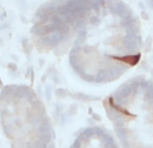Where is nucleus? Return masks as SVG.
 I'll return each instance as SVG.
<instances>
[{"mask_svg":"<svg viewBox=\"0 0 153 148\" xmlns=\"http://www.w3.org/2000/svg\"><path fill=\"white\" fill-rule=\"evenodd\" d=\"M141 24L122 0H94L70 50L74 73L89 84H109L140 62Z\"/></svg>","mask_w":153,"mask_h":148,"instance_id":"nucleus-1","label":"nucleus"},{"mask_svg":"<svg viewBox=\"0 0 153 148\" xmlns=\"http://www.w3.org/2000/svg\"><path fill=\"white\" fill-rule=\"evenodd\" d=\"M71 148H120L114 136L101 125L87 127L76 135Z\"/></svg>","mask_w":153,"mask_h":148,"instance_id":"nucleus-5","label":"nucleus"},{"mask_svg":"<svg viewBox=\"0 0 153 148\" xmlns=\"http://www.w3.org/2000/svg\"><path fill=\"white\" fill-rule=\"evenodd\" d=\"M94 0H50L35 13L31 35L40 51L51 53L76 34L79 24Z\"/></svg>","mask_w":153,"mask_h":148,"instance_id":"nucleus-4","label":"nucleus"},{"mask_svg":"<svg viewBox=\"0 0 153 148\" xmlns=\"http://www.w3.org/2000/svg\"><path fill=\"white\" fill-rule=\"evenodd\" d=\"M0 123L11 148H50L51 119L39 96L26 85H7L0 93Z\"/></svg>","mask_w":153,"mask_h":148,"instance_id":"nucleus-3","label":"nucleus"},{"mask_svg":"<svg viewBox=\"0 0 153 148\" xmlns=\"http://www.w3.org/2000/svg\"><path fill=\"white\" fill-rule=\"evenodd\" d=\"M122 148H153V79L137 75L103 100Z\"/></svg>","mask_w":153,"mask_h":148,"instance_id":"nucleus-2","label":"nucleus"}]
</instances>
